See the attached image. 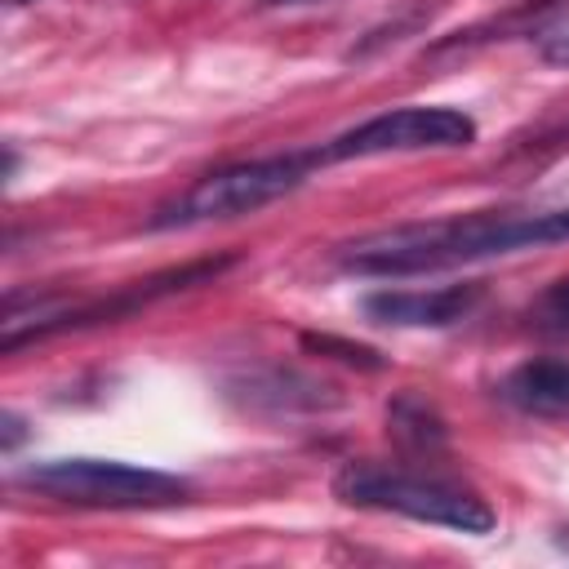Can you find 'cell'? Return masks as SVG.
Returning a JSON list of instances; mask_svg holds the SVG:
<instances>
[{"label":"cell","instance_id":"obj_1","mask_svg":"<svg viewBox=\"0 0 569 569\" xmlns=\"http://www.w3.org/2000/svg\"><path fill=\"white\" fill-rule=\"evenodd\" d=\"M569 240V204L538 213H471L440 222H405L360 236L338 249V267L351 276H422L445 267H467L485 258H507L542 244Z\"/></svg>","mask_w":569,"mask_h":569},{"label":"cell","instance_id":"obj_2","mask_svg":"<svg viewBox=\"0 0 569 569\" xmlns=\"http://www.w3.org/2000/svg\"><path fill=\"white\" fill-rule=\"evenodd\" d=\"M333 493L347 507H369V511H396L422 525H445L458 533H489L493 529V507L453 480L440 476H413L400 467L382 462H347L333 476Z\"/></svg>","mask_w":569,"mask_h":569},{"label":"cell","instance_id":"obj_3","mask_svg":"<svg viewBox=\"0 0 569 569\" xmlns=\"http://www.w3.org/2000/svg\"><path fill=\"white\" fill-rule=\"evenodd\" d=\"M316 151L307 156H267V160H240L227 169H213L204 178H196L178 200L160 204L151 213V227H200V222H231L244 213H258L276 200H284L289 191H298L311 173Z\"/></svg>","mask_w":569,"mask_h":569},{"label":"cell","instance_id":"obj_4","mask_svg":"<svg viewBox=\"0 0 569 569\" xmlns=\"http://www.w3.org/2000/svg\"><path fill=\"white\" fill-rule=\"evenodd\" d=\"M18 480L44 498H58L71 507H107V511L173 507V502H187L191 493L182 476L116 462V458H49V462L22 467Z\"/></svg>","mask_w":569,"mask_h":569},{"label":"cell","instance_id":"obj_5","mask_svg":"<svg viewBox=\"0 0 569 569\" xmlns=\"http://www.w3.org/2000/svg\"><path fill=\"white\" fill-rule=\"evenodd\" d=\"M471 142H476V120L458 107H396L338 133L329 147L316 151V160L329 164V160H369L396 151H453Z\"/></svg>","mask_w":569,"mask_h":569},{"label":"cell","instance_id":"obj_6","mask_svg":"<svg viewBox=\"0 0 569 569\" xmlns=\"http://www.w3.org/2000/svg\"><path fill=\"white\" fill-rule=\"evenodd\" d=\"M476 302H480V284H445V289H378L360 307L373 325L445 329L458 325Z\"/></svg>","mask_w":569,"mask_h":569},{"label":"cell","instance_id":"obj_7","mask_svg":"<svg viewBox=\"0 0 569 569\" xmlns=\"http://www.w3.org/2000/svg\"><path fill=\"white\" fill-rule=\"evenodd\" d=\"M498 396L520 413L569 418V360H525L498 382Z\"/></svg>","mask_w":569,"mask_h":569},{"label":"cell","instance_id":"obj_8","mask_svg":"<svg viewBox=\"0 0 569 569\" xmlns=\"http://www.w3.org/2000/svg\"><path fill=\"white\" fill-rule=\"evenodd\" d=\"M244 405H253V409H329V405H338V396H329V387H320V382H311V378H302V373H280V369H271V373H249L244 378Z\"/></svg>","mask_w":569,"mask_h":569},{"label":"cell","instance_id":"obj_9","mask_svg":"<svg viewBox=\"0 0 569 569\" xmlns=\"http://www.w3.org/2000/svg\"><path fill=\"white\" fill-rule=\"evenodd\" d=\"M387 431L405 453H440L445 449V418L413 391L396 396L387 409Z\"/></svg>","mask_w":569,"mask_h":569},{"label":"cell","instance_id":"obj_10","mask_svg":"<svg viewBox=\"0 0 569 569\" xmlns=\"http://www.w3.org/2000/svg\"><path fill=\"white\" fill-rule=\"evenodd\" d=\"M529 325L547 338H569V276L538 293V302L529 307Z\"/></svg>","mask_w":569,"mask_h":569},{"label":"cell","instance_id":"obj_11","mask_svg":"<svg viewBox=\"0 0 569 569\" xmlns=\"http://www.w3.org/2000/svg\"><path fill=\"white\" fill-rule=\"evenodd\" d=\"M302 347L320 351V356H333L342 365H360V369H378V351L373 347H360V342H347V338H333V333H302Z\"/></svg>","mask_w":569,"mask_h":569},{"label":"cell","instance_id":"obj_12","mask_svg":"<svg viewBox=\"0 0 569 569\" xmlns=\"http://www.w3.org/2000/svg\"><path fill=\"white\" fill-rule=\"evenodd\" d=\"M538 58L551 67H569V9L538 27Z\"/></svg>","mask_w":569,"mask_h":569},{"label":"cell","instance_id":"obj_13","mask_svg":"<svg viewBox=\"0 0 569 569\" xmlns=\"http://www.w3.org/2000/svg\"><path fill=\"white\" fill-rule=\"evenodd\" d=\"M22 440V418L18 413H4V449H13Z\"/></svg>","mask_w":569,"mask_h":569},{"label":"cell","instance_id":"obj_14","mask_svg":"<svg viewBox=\"0 0 569 569\" xmlns=\"http://www.w3.org/2000/svg\"><path fill=\"white\" fill-rule=\"evenodd\" d=\"M258 4H267V9H280V4H316V0H258Z\"/></svg>","mask_w":569,"mask_h":569},{"label":"cell","instance_id":"obj_15","mask_svg":"<svg viewBox=\"0 0 569 569\" xmlns=\"http://www.w3.org/2000/svg\"><path fill=\"white\" fill-rule=\"evenodd\" d=\"M9 4H27V0H9Z\"/></svg>","mask_w":569,"mask_h":569}]
</instances>
